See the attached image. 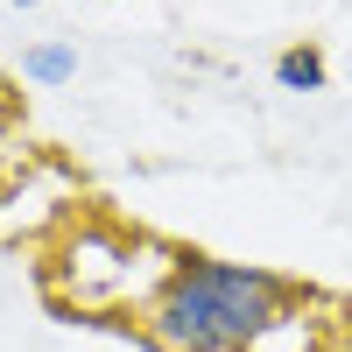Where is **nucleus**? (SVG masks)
<instances>
[{"label": "nucleus", "mask_w": 352, "mask_h": 352, "mask_svg": "<svg viewBox=\"0 0 352 352\" xmlns=\"http://www.w3.org/2000/svg\"><path fill=\"white\" fill-rule=\"evenodd\" d=\"M134 324L155 352H261L289 324V282L247 261L176 254L169 282Z\"/></svg>", "instance_id": "1"}, {"label": "nucleus", "mask_w": 352, "mask_h": 352, "mask_svg": "<svg viewBox=\"0 0 352 352\" xmlns=\"http://www.w3.org/2000/svg\"><path fill=\"white\" fill-rule=\"evenodd\" d=\"M21 78H28V85H43V92H56V85H71V78H78V50H71V43H56V36H50V43H28V50H21Z\"/></svg>", "instance_id": "3"}, {"label": "nucleus", "mask_w": 352, "mask_h": 352, "mask_svg": "<svg viewBox=\"0 0 352 352\" xmlns=\"http://www.w3.org/2000/svg\"><path fill=\"white\" fill-rule=\"evenodd\" d=\"M14 8H43V0H14Z\"/></svg>", "instance_id": "4"}, {"label": "nucleus", "mask_w": 352, "mask_h": 352, "mask_svg": "<svg viewBox=\"0 0 352 352\" xmlns=\"http://www.w3.org/2000/svg\"><path fill=\"white\" fill-rule=\"evenodd\" d=\"M275 85H282V92H324V85H331L324 50H317V43H289L275 56Z\"/></svg>", "instance_id": "2"}]
</instances>
